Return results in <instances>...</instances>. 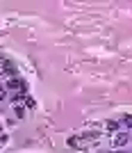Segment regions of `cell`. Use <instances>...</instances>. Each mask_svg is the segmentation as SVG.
<instances>
[{
  "mask_svg": "<svg viewBox=\"0 0 132 153\" xmlns=\"http://www.w3.org/2000/svg\"><path fill=\"white\" fill-rule=\"evenodd\" d=\"M2 71H7L9 76H16V64L12 59H2Z\"/></svg>",
  "mask_w": 132,
  "mask_h": 153,
  "instance_id": "obj_1",
  "label": "cell"
},
{
  "mask_svg": "<svg viewBox=\"0 0 132 153\" xmlns=\"http://www.w3.org/2000/svg\"><path fill=\"white\" fill-rule=\"evenodd\" d=\"M125 142H128V135H119V137L114 140V144H116V146H123Z\"/></svg>",
  "mask_w": 132,
  "mask_h": 153,
  "instance_id": "obj_2",
  "label": "cell"
},
{
  "mask_svg": "<svg viewBox=\"0 0 132 153\" xmlns=\"http://www.w3.org/2000/svg\"><path fill=\"white\" fill-rule=\"evenodd\" d=\"M25 105H27V108H34L37 103H34V98H30V96H27V98H25Z\"/></svg>",
  "mask_w": 132,
  "mask_h": 153,
  "instance_id": "obj_3",
  "label": "cell"
},
{
  "mask_svg": "<svg viewBox=\"0 0 132 153\" xmlns=\"http://www.w3.org/2000/svg\"><path fill=\"white\" fill-rule=\"evenodd\" d=\"M14 114L18 117V119H23V108H16V110H14Z\"/></svg>",
  "mask_w": 132,
  "mask_h": 153,
  "instance_id": "obj_4",
  "label": "cell"
},
{
  "mask_svg": "<svg viewBox=\"0 0 132 153\" xmlns=\"http://www.w3.org/2000/svg\"><path fill=\"white\" fill-rule=\"evenodd\" d=\"M107 128H109V130H116V128H119V123H116V121H109V123H107Z\"/></svg>",
  "mask_w": 132,
  "mask_h": 153,
  "instance_id": "obj_5",
  "label": "cell"
}]
</instances>
